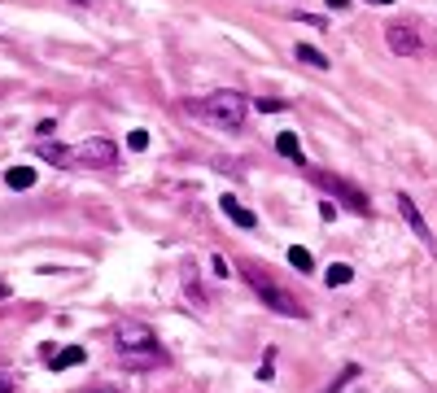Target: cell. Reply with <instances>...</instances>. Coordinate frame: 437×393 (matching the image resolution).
I'll list each match as a JSON object with an SVG mask.
<instances>
[{
	"instance_id": "1",
	"label": "cell",
	"mask_w": 437,
	"mask_h": 393,
	"mask_svg": "<svg viewBox=\"0 0 437 393\" xmlns=\"http://www.w3.org/2000/svg\"><path fill=\"white\" fill-rule=\"evenodd\" d=\"M188 110L197 118H206L210 127H223V131H241L245 127V110H250V101L241 97V92L223 88V92H210L206 101H188Z\"/></svg>"
},
{
	"instance_id": "2",
	"label": "cell",
	"mask_w": 437,
	"mask_h": 393,
	"mask_svg": "<svg viewBox=\"0 0 437 393\" xmlns=\"http://www.w3.org/2000/svg\"><path fill=\"white\" fill-rule=\"evenodd\" d=\"M241 276H245V284H250L258 297H263L267 311H276V315H285V319H306V306H302L289 289H280V284L271 280L258 262H241Z\"/></svg>"
},
{
	"instance_id": "3",
	"label": "cell",
	"mask_w": 437,
	"mask_h": 393,
	"mask_svg": "<svg viewBox=\"0 0 437 393\" xmlns=\"http://www.w3.org/2000/svg\"><path fill=\"white\" fill-rule=\"evenodd\" d=\"M114 345H118V354H123V359L132 363V367H149V363H158V359H162L153 328L136 324V319H123V324L114 328Z\"/></svg>"
},
{
	"instance_id": "4",
	"label": "cell",
	"mask_w": 437,
	"mask_h": 393,
	"mask_svg": "<svg viewBox=\"0 0 437 393\" xmlns=\"http://www.w3.org/2000/svg\"><path fill=\"white\" fill-rule=\"evenodd\" d=\"M118 162V145L105 136H92V140H79L70 149V166H92V171H105V166Z\"/></svg>"
},
{
	"instance_id": "5",
	"label": "cell",
	"mask_w": 437,
	"mask_h": 393,
	"mask_svg": "<svg viewBox=\"0 0 437 393\" xmlns=\"http://www.w3.org/2000/svg\"><path fill=\"white\" fill-rule=\"evenodd\" d=\"M315 184L324 188V193H333V197H341V206H350L354 214H372V201H368V193H359L354 184H346L341 175H328V171H315Z\"/></svg>"
},
{
	"instance_id": "6",
	"label": "cell",
	"mask_w": 437,
	"mask_h": 393,
	"mask_svg": "<svg viewBox=\"0 0 437 393\" xmlns=\"http://www.w3.org/2000/svg\"><path fill=\"white\" fill-rule=\"evenodd\" d=\"M385 44H389V53H398V57H420L424 53V40H420V31L416 27H389L385 31Z\"/></svg>"
},
{
	"instance_id": "7",
	"label": "cell",
	"mask_w": 437,
	"mask_h": 393,
	"mask_svg": "<svg viewBox=\"0 0 437 393\" xmlns=\"http://www.w3.org/2000/svg\"><path fill=\"white\" fill-rule=\"evenodd\" d=\"M398 214H403V219L411 223V232H416V236H420V241L429 245V249L437 245V241H433V232H429V223H424V214L416 210V201H411L407 193H398Z\"/></svg>"
},
{
	"instance_id": "8",
	"label": "cell",
	"mask_w": 437,
	"mask_h": 393,
	"mask_svg": "<svg viewBox=\"0 0 437 393\" xmlns=\"http://www.w3.org/2000/svg\"><path fill=\"white\" fill-rule=\"evenodd\" d=\"M219 210L228 214L236 228H245V232H254V228H258V214H254L250 206H241V201H236L232 193H228V197H219Z\"/></svg>"
},
{
	"instance_id": "9",
	"label": "cell",
	"mask_w": 437,
	"mask_h": 393,
	"mask_svg": "<svg viewBox=\"0 0 437 393\" xmlns=\"http://www.w3.org/2000/svg\"><path fill=\"white\" fill-rule=\"evenodd\" d=\"M276 153H280V158H289V162H306V158H302V145H298V136H293V131H280V136H276Z\"/></svg>"
},
{
	"instance_id": "10",
	"label": "cell",
	"mask_w": 437,
	"mask_h": 393,
	"mask_svg": "<svg viewBox=\"0 0 437 393\" xmlns=\"http://www.w3.org/2000/svg\"><path fill=\"white\" fill-rule=\"evenodd\" d=\"M293 57H298L302 66H311V70H328V57L315 49V44H298V49H293Z\"/></svg>"
},
{
	"instance_id": "11",
	"label": "cell",
	"mask_w": 437,
	"mask_h": 393,
	"mask_svg": "<svg viewBox=\"0 0 437 393\" xmlns=\"http://www.w3.org/2000/svg\"><path fill=\"white\" fill-rule=\"evenodd\" d=\"M5 184L14 188V193H22V188L35 184V171H31V166H9V171H5Z\"/></svg>"
},
{
	"instance_id": "12",
	"label": "cell",
	"mask_w": 437,
	"mask_h": 393,
	"mask_svg": "<svg viewBox=\"0 0 437 393\" xmlns=\"http://www.w3.org/2000/svg\"><path fill=\"white\" fill-rule=\"evenodd\" d=\"M350 280H354V267H350V262H333V267L324 271V284H328V289H341V284H350Z\"/></svg>"
},
{
	"instance_id": "13",
	"label": "cell",
	"mask_w": 437,
	"mask_h": 393,
	"mask_svg": "<svg viewBox=\"0 0 437 393\" xmlns=\"http://www.w3.org/2000/svg\"><path fill=\"white\" fill-rule=\"evenodd\" d=\"M84 359H88V354H84V345H66V350L53 359V372H66V367H79Z\"/></svg>"
},
{
	"instance_id": "14",
	"label": "cell",
	"mask_w": 437,
	"mask_h": 393,
	"mask_svg": "<svg viewBox=\"0 0 437 393\" xmlns=\"http://www.w3.org/2000/svg\"><path fill=\"white\" fill-rule=\"evenodd\" d=\"M289 267L298 271V276H311V271H315V258H311V249L293 245V249H289Z\"/></svg>"
},
{
	"instance_id": "15",
	"label": "cell",
	"mask_w": 437,
	"mask_h": 393,
	"mask_svg": "<svg viewBox=\"0 0 437 393\" xmlns=\"http://www.w3.org/2000/svg\"><path fill=\"white\" fill-rule=\"evenodd\" d=\"M40 158L53 166H70V149L66 145H40Z\"/></svg>"
},
{
	"instance_id": "16",
	"label": "cell",
	"mask_w": 437,
	"mask_h": 393,
	"mask_svg": "<svg viewBox=\"0 0 437 393\" xmlns=\"http://www.w3.org/2000/svg\"><path fill=\"white\" fill-rule=\"evenodd\" d=\"M127 149H132V153H145V149H149V131H145V127H136L132 136H127Z\"/></svg>"
},
{
	"instance_id": "17",
	"label": "cell",
	"mask_w": 437,
	"mask_h": 393,
	"mask_svg": "<svg viewBox=\"0 0 437 393\" xmlns=\"http://www.w3.org/2000/svg\"><path fill=\"white\" fill-rule=\"evenodd\" d=\"M354 376H359V367H354V363H350V367H346V372H341V376H337V380H333V385H328L324 393H341V389H346V385H350V380H354Z\"/></svg>"
},
{
	"instance_id": "18",
	"label": "cell",
	"mask_w": 437,
	"mask_h": 393,
	"mask_svg": "<svg viewBox=\"0 0 437 393\" xmlns=\"http://www.w3.org/2000/svg\"><path fill=\"white\" fill-rule=\"evenodd\" d=\"M258 110H263V114H280V110H285V101H276V97H263V101H258Z\"/></svg>"
},
{
	"instance_id": "19",
	"label": "cell",
	"mask_w": 437,
	"mask_h": 393,
	"mask_svg": "<svg viewBox=\"0 0 437 393\" xmlns=\"http://www.w3.org/2000/svg\"><path fill=\"white\" fill-rule=\"evenodd\" d=\"M298 22H306V27H315V31H324V27H328V22H324V18H315V14H302Z\"/></svg>"
},
{
	"instance_id": "20",
	"label": "cell",
	"mask_w": 437,
	"mask_h": 393,
	"mask_svg": "<svg viewBox=\"0 0 437 393\" xmlns=\"http://www.w3.org/2000/svg\"><path fill=\"white\" fill-rule=\"evenodd\" d=\"M324 5H328V9H346L350 0H324Z\"/></svg>"
},
{
	"instance_id": "21",
	"label": "cell",
	"mask_w": 437,
	"mask_h": 393,
	"mask_svg": "<svg viewBox=\"0 0 437 393\" xmlns=\"http://www.w3.org/2000/svg\"><path fill=\"white\" fill-rule=\"evenodd\" d=\"M9 389H14V380H5V376H0V393H9Z\"/></svg>"
},
{
	"instance_id": "22",
	"label": "cell",
	"mask_w": 437,
	"mask_h": 393,
	"mask_svg": "<svg viewBox=\"0 0 437 393\" xmlns=\"http://www.w3.org/2000/svg\"><path fill=\"white\" fill-rule=\"evenodd\" d=\"M92 393H118V389H110V385H101V389H92Z\"/></svg>"
},
{
	"instance_id": "23",
	"label": "cell",
	"mask_w": 437,
	"mask_h": 393,
	"mask_svg": "<svg viewBox=\"0 0 437 393\" xmlns=\"http://www.w3.org/2000/svg\"><path fill=\"white\" fill-rule=\"evenodd\" d=\"M0 297H9V284L5 280H0Z\"/></svg>"
},
{
	"instance_id": "24",
	"label": "cell",
	"mask_w": 437,
	"mask_h": 393,
	"mask_svg": "<svg viewBox=\"0 0 437 393\" xmlns=\"http://www.w3.org/2000/svg\"><path fill=\"white\" fill-rule=\"evenodd\" d=\"M368 5H394V0H368Z\"/></svg>"
},
{
	"instance_id": "25",
	"label": "cell",
	"mask_w": 437,
	"mask_h": 393,
	"mask_svg": "<svg viewBox=\"0 0 437 393\" xmlns=\"http://www.w3.org/2000/svg\"><path fill=\"white\" fill-rule=\"evenodd\" d=\"M79 5H84V0H79Z\"/></svg>"
}]
</instances>
